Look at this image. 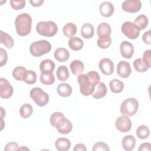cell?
Segmentation results:
<instances>
[{"label":"cell","instance_id":"1","mask_svg":"<svg viewBox=\"0 0 151 151\" xmlns=\"http://www.w3.org/2000/svg\"><path fill=\"white\" fill-rule=\"evenodd\" d=\"M100 79L99 73L95 71H91L86 74H80L77 77V81L80 85V93L85 96L92 95Z\"/></svg>","mask_w":151,"mask_h":151},{"label":"cell","instance_id":"2","mask_svg":"<svg viewBox=\"0 0 151 151\" xmlns=\"http://www.w3.org/2000/svg\"><path fill=\"white\" fill-rule=\"evenodd\" d=\"M32 18L27 13H22L17 15L15 20L16 32L19 36L28 35L31 31Z\"/></svg>","mask_w":151,"mask_h":151},{"label":"cell","instance_id":"3","mask_svg":"<svg viewBox=\"0 0 151 151\" xmlns=\"http://www.w3.org/2000/svg\"><path fill=\"white\" fill-rule=\"evenodd\" d=\"M51 50V44L47 40H42L32 42L29 46V52L32 55L40 57L48 53Z\"/></svg>","mask_w":151,"mask_h":151},{"label":"cell","instance_id":"4","mask_svg":"<svg viewBox=\"0 0 151 151\" xmlns=\"http://www.w3.org/2000/svg\"><path fill=\"white\" fill-rule=\"evenodd\" d=\"M36 31L41 35L51 37L58 32V26L53 21H40L36 25Z\"/></svg>","mask_w":151,"mask_h":151},{"label":"cell","instance_id":"5","mask_svg":"<svg viewBox=\"0 0 151 151\" xmlns=\"http://www.w3.org/2000/svg\"><path fill=\"white\" fill-rule=\"evenodd\" d=\"M139 109V103L137 99L130 97L125 99L120 107V111L122 115L132 116L134 115Z\"/></svg>","mask_w":151,"mask_h":151},{"label":"cell","instance_id":"6","mask_svg":"<svg viewBox=\"0 0 151 151\" xmlns=\"http://www.w3.org/2000/svg\"><path fill=\"white\" fill-rule=\"evenodd\" d=\"M30 97L36 104L40 107L47 105L49 101L48 94L40 87H34L30 91Z\"/></svg>","mask_w":151,"mask_h":151},{"label":"cell","instance_id":"7","mask_svg":"<svg viewBox=\"0 0 151 151\" xmlns=\"http://www.w3.org/2000/svg\"><path fill=\"white\" fill-rule=\"evenodd\" d=\"M121 31L128 38L135 40L139 37L140 30L133 22L126 21L122 24Z\"/></svg>","mask_w":151,"mask_h":151},{"label":"cell","instance_id":"8","mask_svg":"<svg viewBox=\"0 0 151 151\" xmlns=\"http://www.w3.org/2000/svg\"><path fill=\"white\" fill-rule=\"evenodd\" d=\"M53 127H55L60 133L63 134L70 133L73 129L71 122L68 119H66L65 116L58 120Z\"/></svg>","mask_w":151,"mask_h":151},{"label":"cell","instance_id":"9","mask_svg":"<svg viewBox=\"0 0 151 151\" xmlns=\"http://www.w3.org/2000/svg\"><path fill=\"white\" fill-rule=\"evenodd\" d=\"M132 122L129 116L122 115L119 117L115 122L116 129L123 133L129 132L132 128Z\"/></svg>","mask_w":151,"mask_h":151},{"label":"cell","instance_id":"10","mask_svg":"<svg viewBox=\"0 0 151 151\" xmlns=\"http://www.w3.org/2000/svg\"><path fill=\"white\" fill-rule=\"evenodd\" d=\"M14 92V89L9 82L5 78H0V96L2 99L10 98Z\"/></svg>","mask_w":151,"mask_h":151},{"label":"cell","instance_id":"11","mask_svg":"<svg viewBox=\"0 0 151 151\" xmlns=\"http://www.w3.org/2000/svg\"><path fill=\"white\" fill-rule=\"evenodd\" d=\"M141 7L142 3L139 0H126L122 5L123 10L130 13L137 12Z\"/></svg>","mask_w":151,"mask_h":151},{"label":"cell","instance_id":"12","mask_svg":"<svg viewBox=\"0 0 151 151\" xmlns=\"http://www.w3.org/2000/svg\"><path fill=\"white\" fill-rule=\"evenodd\" d=\"M99 67L101 73L106 76L111 75L114 72V63L108 58H102L99 63Z\"/></svg>","mask_w":151,"mask_h":151},{"label":"cell","instance_id":"13","mask_svg":"<svg viewBox=\"0 0 151 151\" xmlns=\"http://www.w3.org/2000/svg\"><path fill=\"white\" fill-rule=\"evenodd\" d=\"M132 73L129 63L126 61H120L117 65V73L122 78L129 77Z\"/></svg>","mask_w":151,"mask_h":151},{"label":"cell","instance_id":"14","mask_svg":"<svg viewBox=\"0 0 151 151\" xmlns=\"http://www.w3.org/2000/svg\"><path fill=\"white\" fill-rule=\"evenodd\" d=\"M120 51L123 57L130 59L132 57L134 54L133 45L129 41H123L120 45Z\"/></svg>","mask_w":151,"mask_h":151},{"label":"cell","instance_id":"15","mask_svg":"<svg viewBox=\"0 0 151 151\" xmlns=\"http://www.w3.org/2000/svg\"><path fill=\"white\" fill-rule=\"evenodd\" d=\"M114 11V7L112 3L104 1L100 5V13L104 17H109L112 15Z\"/></svg>","mask_w":151,"mask_h":151},{"label":"cell","instance_id":"16","mask_svg":"<svg viewBox=\"0 0 151 151\" xmlns=\"http://www.w3.org/2000/svg\"><path fill=\"white\" fill-rule=\"evenodd\" d=\"M55 67L54 61L50 59L42 60L40 64V70L42 73H53Z\"/></svg>","mask_w":151,"mask_h":151},{"label":"cell","instance_id":"17","mask_svg":"<svg viewBox=\"0 0 151 151\" xmlns=\"http://www.w3.org/2000/svg\"><path fill=\"white\" fill-rule=\"evenodd\" d=\"M54 57L57 61L63 63L68 60L70 53L65 48H58L54 52Z\"/></svg>","mask_w":151,"mask_h":151},{"label":"cell","instance_id":"18","mask_svg":"<svg viewBox=\"0 0 151 151\" xmlns=\"http://www.w3.org/2000/svg\"><path fill=\"white\" fill-rule=\"evenodd\" d=\"M122 145L124 150L127 151L132 150L136 145V139L132 135H126L122 139Z\"/></svg>","mask_w":151,"mask_h":151},{"label":"cell","instance_id":"19","mask_svg":"<svg viewBox=\"0 0 151 151\" xmlns=\"http://www.w3.org/2000/svg\"><path fill=\"white\" fill-rule=\"evenodd\" d=\"M71 145L70 140L64 137H60L55 142V148L59 151H67L70 149Z\"/></svg>","mask_w":151,"mask_h":151},{"label":"cell","instance_id":"20","mask_svg":"<svg viewBox=\"0 0 151 151\" xmlns=\"http://www.w3.org/2000/svg\"><path fill=\"white\" fill-rule=\"evenodd\" d=\"M111 29L110 25L107 22H101L97 26V34L100 37H109L110 35Z\"/></svg>","mask_w":151,"mask_h":151},{"label":"cell","instance_id":"21","mask_svg":"<svg viewBox=\"0 0 151 151\" xmlns=\"http://www.w3.org/2000/svg\"><path fill=\"white\" fill-rule=\"evenodd\" d=\"M57 91L59 96L63 97H67L72 93V87L69 84L63 83L58 85Z\"/></svg>","mask_w":151,"mask_h":151},{"label":"cell","instance_id":"22","mask_svg":"<svg viewBox=\"0 0 151 151\" xmlns=\"http://www.w3.org/2000/svg\"><path fill=\"white\" fill-rule=\"evenodd\" d=\"M70 68L72 73L76 76H79L83 74L84 69L83 63L79 60H73L70 64Z\"/></svg>","mask_w":151,"mask_h":151},{"label":"cell","instance_id":"23","mask_svg":"<svg viewBox=\"0 0 151 151\" xmlns=\"http://www.w3.org/2000/svg\"><path fill=\"white\" fill-rule=\"evenodd\" d=\"M94 33V27L90 23L84 24L81 28V35L85 39L91 38Z\"/></svg>","mask_w":151,"mask_h":151},{"label":"cell","instance_id":"24","mask_svg":"<svg viewBox=\"0 0 151 151\" xmlns=\"http://www.w3.org/2000/svg\"><path fill=\"white\" fill-rule=\"evenodd\" d=\"M68 44L71 50L74 51H79L83 48L84 42L78 37H73L69 39Z\"/></svg>","mask_w":151,"mask_h":151},{"label":"cell","instance_id":"25","mask_svg":"<svg viewBox=\"0 0 151 151\" xmlns=\"http://www.w3.org/2000/svg\"><path fill=\"white\" fill-rule=\"evenodd\" d=\"M77 26L72 22L67 23L64 25L63 28V32L64 35L70 38L76 35L77 33Z\"/></svg>","mask_w":151,"mask_h":151},{"label":"cell","instance_id":"26","mask_svg":"<svg viewBox=\"0 0 151 151\" xmlns=\"http://www.w3.org/2000/svg\"><path fill=\"white\" fill-rule=\"evenodd\" d=\"M0 39L1 43L3 44L6 48L11 49L13 47L14 44V40L8 33L1 30L0 31Z\"/></svg>","mask_w":151,"mask_h":151},{"label":"cell","instance_id":"27","mask_svg":"<svg viewBox=\"0 0 151 151\" xmlns=\"http://www.w3.org/2000/svg\"><path fill=\"white\" fill-rule=\"evenodd\" d=\"M109 86L111 92L114 93H119L124 89V83L118 79L114 78L109 83Z\"/></svg>","mask_w":151,"mask_h":151},{"label":"cell","instance_id":"28","mask_svg":"<svg viewBox=\"0 0 151 151\" xmlns=\"http://www.w3.org/2000/svg\"><path fill=\"white\" fill-rule=\"evenodd\" d=\"M56 75L57 77V78L60 81H66L68 78L70 76L68 69L67 67V66L64 65L59 66L57 70Z\"/></svg>","mask_w":151,"mask_h":151},{"label":"cell","instance_id":"29","mask_svg":"<svg viewBox=\"0 0 151 151\" xmlns=\"http://www.w3.org/2000/svg\"><path fill=\"white\" fill-rule=\"evenodd\" d=\"M107 94V87L104 83L103 82H99L97 84L96 91L92 94L93 98L96 99H100L104 97Z\"/></svg>","mask_w":151,"mask_h":151},{"label":"cell","instance_id":"30","mask_svg":"<svg viewBox=\"0 0 151 151\" xmlns=\"http://www.w3.org/2000/svg\"><path fill=\"white\" fill-rule=\"evenodd\" d=\"M27 70L22 66H18L14 68L12 71L13 77L18 81H24Z\"/></svg>","mask_w":151,"mask_h":151},{"label":"cell","instance_id":"31","mask_svg":"<svg viewBox=\"0 0 151 151\" xmlns=\"http://www.w3.org/2000/svg\"><path fill=\"white\" fill-rule=\"evenodd\" d=\"M33 113V108L29 103H25L21 106L19 109V114L23 119L29 117Z\"/></svg>","mask_w":151,"mask_h":151},{"label":"cell","instance_id":"32","mask_svg":"<svg viewBox=\"0 0 151 151\" xmlns=\"http://www.w3.org/2000/svg\"><path fill=\"white\" fill-rule=\"evenodd\" d=\"M133 23L140 29V30H143L147 27L149 21L147 17L145 15L142 14L136 18Z\"/></svg>","mask_w":151,"mask_h":151},{"label":"cell","instance_id":"33","mask_svg":"<svg viewBox=\"0 0 151 151\" xmlns=\"http://www.w3.org/2000/svg\"><path fill=\"white\" fill-rule=\"evenodd\" d=\"M136 134L139 139H145L149 137L150 130L149 127L146 125H140L137 128Z\"/></svg>","mask_w":151,"mask_h":151},{"label":"cell","instance_id":"34","mask_svg":"<svg viewBox=\"0 0 151 151\" xmlns=\"http://www.w3.org/2000/svg\"><path fill=\"white\" fill-rule=\"evenodd\" d=\"M40 81L44 85H51L55 81V77L53 73H41Z\"/></svg>","mask_w":151,"mask_h":151},{"label":"cell","instance_id":"35","mask_svg":"<svg viewBox=\"0 0 151 151\" xmlns=\"http://www.w3.org/2000/svg\"><path fill=\"white\" fill-rule=\"evenodd\" d=\"M133 66L135 70L139 73H145L149 68L141 58H137L133 61Z\"/></svg>","mask_w":151,"mask_h":151},{"label":"cell","instance_id":"36","mask_svg":"<svg viewBox=\"0 0 151 151\" xmlns=\"http://www.w3.org/2000/svg\"><path fill=\"white\" fill-rule=\"evenodd\" d=\"M111 44V38L110 36L100 37L97 41V46L102 49H106L109 48Z\"/></svg>","mask_w":151,"mask_h":151},{"label":"cell","instance_id":"37","mask_svg":"<svg viewBox=\"0 0 151 151\" xmlns=\"http://www.w3.org/2000/svg\"><path fill=\"white\" fill-rule=\"evenodd\" d=\"M37 81V74L35 71L32 70H28L25 78L24 79V81L28 84H33L35 83Z\"/></svg>","mask_w":151,"mask_h":151},{"label":"cell","instance_id":"38","mask_svg":"<svg viewBox=\"0 0 151 151\" xmlns=\"http://www.w3.org/2000/svg\"><path fill=\"white\" fill-rule=\"evenodd\" d=\"M92 150L93 151H99V150L109 151L110 148L107 143L103 142H99L96 143L93 146Z\"/></svg>","mask_w":151,"mask_h":151},{"label":"cell","instance_id":"39","mask_svg":"<svg viewBox=\"0 0 151 151\" xmlns=\"http://www.w3.org/2000/svg\"><path fill=\"white\" fill-rule=\"evenodd\" d=\"M9 3L11 4V7L14 10H20L22 8H24L25 6V1H14V0H11L9 1Z\"/></svg>","mask_w":151,"mask_h":151},{"label":"cell","instance_id":"40","mask_svg":"<svg viewBox=\"0 0 151 151\" xmlns=\"http://www.w3.org/2000/svg\"><path fill=\"white\" fill-rule=\"evenodd\" d=\"M8 60V54L4 48H0V65L1 67H3L6 64Z\"/></svg>","mask_w":151,"mask_h":151},{"label":"cell","instance_id":"41","mask_svg":"<svg viewBox=\"0 0 151 151\" xmlns=\"http://www.w3.org/2000/svg\"><path fill=\"white\" fill-rule=\"evenodd\" d=\"M150 55H151L150 50H147L145 51L143 54L142 60L149 68L150 67Z\"/></svg>","mask_w":151,"mask_h":151},{"label":"cell","instance_id":"42","mask_svg":"<svg viewBox=\"0 0 151 151\" xmlns=\"http://www.w3.org/2000/svg\"><path fill=\"white\" fill-rule=\"evenodd\" d=\"M18 145L16 142H11L8 143H7L5 147L4 150L5 151H14V150H18Z\"/></svg>","mask_w":151,"mask_h":151},{"label":"cell","instance_id":"43","mask_svg":"<svg viewBox=\"0 0 151 151\" xmlns=\"http://www.w3.org/2000/svg\"><path fill=\"white\" fill-rule=\"evenodd\" d=\"M150 30H148L147 31L144 32V34L142 35V40L143 41L147 44L150 45L151 44V40H150Z\"/></svg>","mask_w":151,"mask_h":151},{"label":"cell","instance_id":"44","mask_svg":"<svg viewBox=\"0 0 151 151\" xmlns=\"http://www.w3.org/2000/svg\"><path fill=\"white\" fill-rule=\"evenodd\" d=\"M139 151H150L151 150V145L150 143L146 142V143H142L139 149Z\"/></svg>","mask_w":151,"mask_h":151},{"label":"cell","instance_id":"45","mask_svg":"<svg viewBox=\"0 0 151 151\" xmlns=\"http://www.w3.org/2000/svg\"><path fill=\"white\" fill-rule=\"evenodd\" d=\"M74 151H87V149L86 146L83 143H78L75 145L73 148Z\"/></svg>","mask_w":151,"mask_h":151},{"label":"cell","instance_id":"46","mask_svg":"<svg viewBox=\"0 0 151 151\" xmlns=\"http://www.w3.org/2000/svg\"><path fill=\"white\" fill-rule=\"evenodd\" d=\"M29 2L32 6L35 7H39L42 5L44 3V0H30Z\"/></svg>","mask_w":151,"mask_h":151},{"label":"cell","instance_id":"47","mask_svg":"<svg viewBox=\"0 0 151 151\" xmlns=\"http://www.w3.org/2000/svg\"><path fill=\"white\" fill-rule=\"evenodd\" d=\"M1 119H3L4 116L5 115V111L4 110L3 107H1Z\"/></svg>","mask_w":151,"mask_h":151},{"label":"cell","instance_id":"48","mask_svg":"<svg viewBox=\"0 0 151 151\" xmlns=\"http://www.w3.org/2000/svg\"><path fill=\"white\" fill-rule=\"evenodd\" d=\"M24 150V149H26V150H29V149L28 148H27V147H23V146H22V147H19L18 148V150Z\"/></svg>","mask_w":151,"mask_h":151}]
</instances>
